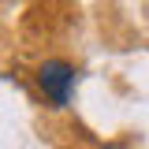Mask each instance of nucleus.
I'll use <instances>...</instances> for the list:
<instances>
[{
	"instance_id": "obj_1",
	"label": "nucleus",
	"mask_w": 149,
	"mask_h": 149,
	"mask_svg": "<svg viewBox=\"0 0 149 149\" xmlns=\"http://www.w3.org/2000/svg\"><path fill=\"white\" fill-rule=\"evenodd\" d=\"M34 78H37L41 97H45L52 108H63V104L71 101V93H74V78H78V71H74V63L52 56V60L37 63V74H34Z\"/></svg>"
}]
</instances>
